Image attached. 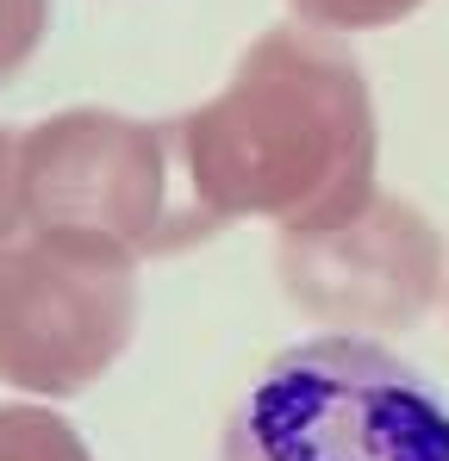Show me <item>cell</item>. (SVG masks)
<instances>
[{
  "label": "cell",
  "instance_id": "cell-1",
  "mask_svg": "<svg viewBox=\"0 0 449 461\" xmlns=\"http://www.w3.org/2000/svg\"><path fill=\"white\" fill-rule=\"evenodd\" d=\"M188 194L224 230L325 225L374 194V94L344 38L318 25H269L213 100L175 119Z\"/></svg>",
  "mask_w": 449,
  "mask_h": 461
},
{
  "label": "cell",
  "instance_id": "cell-2",
  "mask_svg": "<svg viewBox=\"0 0 449 461\" xmlns=\"http://www.w3.org/2000/svg\"><path fill=\"white\" fill-rule=\"evenodd\" d=\"M0 225L87 237L132 262L175 256L213 237L206 212L188 194L175 119L150 125L106 106H69L13 131V181Z\"/></svg>",
  "mask_w": 449,
  "mask_h": 461
},
{
  "label": "cell",
  "instance_id": "cell-3",
  "mask_svg": "<svg viewBox=\"0 0 449 461\" xmlns=\"http://www.w3.org/2000/svg\"><path fill=\"white\" fill-rule=\"evenodd\" d=\"M219 461H449V399L387 343L325 330L256 375Z\"/></svg>",
  "mask_w": 449,
  "mask_h": 461
},
{
  "label": "cell",
  "instance_id": "cell-4",
  "mask_svg": "<svg viewBox=\"0 0 449 461\" xmlns=\"http://www.w3.org/2000/svg\"><path fill=\"white\" fill-rule=\"evenodd\" d=\"M138 268L87 237L0 225V386L57 405L106 381L138 330Z\"/></svg>",
  "mask_w": 449,
  "mask_h": 461
},
{
  "label": "cell",
  "instance_id": "cell-5",
  "mask_svg": "<svg viewBox=\"0 0 449 461\" xmlns=\"http://www.w3.org/2000/svg\"><path fill=\"white\" fill-rule=\"evenodd\" d=\"M275 275H281V294L306 318L344 337L412 330L444 300L449 281L437 225L380 187L325 225L281 230Z\"/></svg>",
  "mask_w": 449,
  "mask_h": 461
},
{
  "label": "cell",
  "instance_id": "cell-6",
  "mask_svg": "<svg viewBox=\"0 0 449 461\" xmlns=\"http://www.w3.org/2000/svg\"><path fill=\"white\" fill-rule=\"evenodd\" d=\"M0 461H94L87 437L44 399L0 405Z\"/></svg>",
  "mask_w": 449,
  "mask_h": 461
},
{
  "label": "cell",
  "instance_id": "cell-7",
  "mask_svg": "<svg viewBox=\"0 0 449 461\" xmlns=\"http://www.w3.org/2000/svg\"><path fill=\"white\" fill-rule=\"evenodd\" d=\"M288 6H294L299 25H318V32L344 38V32H380V25H399V19H412L425 0H288Z\"/></svg>",
  "mask_w": 449,
  "mask_h": 461
},
{
  "label": "cell",
  "instance_id": "cell-8",
  "mask_svg": "<svg viewBox=\"0 0 449 461\" xmlns=\"http://www.w3.org/2000/svg\"><path fill=\"white\" fill-rule=\"evenodd\" d=\"M44 38H50V0H0V87L25 76Z\"/></svg>",
  "mask_w": 449,
  "mask_h": 461
},
{
  "label": "cell",
  "instance_id": "cell-9",
  "mask_svg": "<svg viewBox=\"0 0 449 461\" xmlns=\"http://www.w3.org/2000/svg\"><path fill=\"white\" fill-rule=\"evenodd\" d=\"M6 181H13V131H0V212H6Z\"/></svg>",
  "mask_w": 449,
  "mask_h": 461
}]
</instances>
